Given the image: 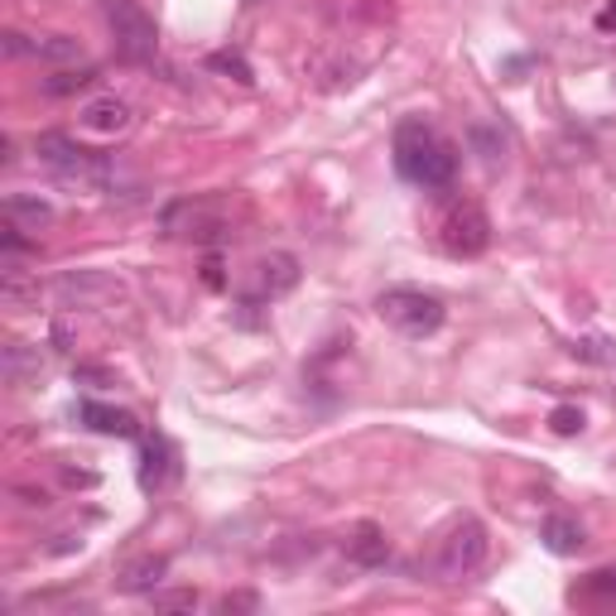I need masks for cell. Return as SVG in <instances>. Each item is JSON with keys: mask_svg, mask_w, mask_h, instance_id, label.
<instances>
[{"mask_svg": "<svg viewBox=\"0 0 616 616\" xmlns=\"http://www.w3.org/2000/svg\"><path fill=\"white\" fill-rule=\"evenodd\" d=\"M391 154H395V174L415 188H449L457 178V144L439 126H429L425 116H409L395 126Z\"/></svg>", "mask_w": 616, "mask_h": 616, "instance_id": "6da1fadb", "label": "cell"}, {"mask_svg": "<svg viewBox=\"0 0 616 616\" xmlns=\"http://www.w3.org/2000/svg\"><path fill=\"white\" fill-rule=\"evenodd\" d=\"M376 313L391 323L395 333H405V337H433L443 328V318H449L443 299L433 294V289H419V284L381 289V294H376Z\"/></svg>", "mask_w": 616, "mask_h": 616, "instance_id": "7a4b0ae2", "label": "cell"}, {"mask_svg": "<svg viewBox=\"0 0 616 616\" xmlns=\"http://www.w3.org/2000/svg\"><path fill=\"white\" fill-rule=\"evenodd\" d=\"M487 525L477 521V515H463V521L449 525V535L439 539V554H433V573H439V583H463V578H473L481 563H487Z\"/></svg>", "mask_w": 616, "mask_h": 616, "instance_id": "3957f363", "label": "cell"}, {"mask_svg": "<svg viewBox=\"0 0 616 616\" xmlns=\"http://www.w3.org/2000/svg\"><path fill=\"white\" fill-rule=\"evenodd\" d=\"M34 154H39V164L54 168L63 184H106V160L82 150L78 140H68L63 130H44V136L34 140Z\"/></svg>", "mask_w": 616, "mask_h": 616, "instance_id": "277c9868", "label": "cell"}, {"mask_svg": "<svg viewBox=\"0 0 616 616\" xmlns=\"http://www.w3.org/2000/svg\"><path fill=\"white\" fill-rule=\"evenodd\" d=\"M439 246L449 251L453 260H473V256H481V251L491 246V217L481 212V202L463 198V202H453V208L443 212Z\"/></svg>", "mask_w": 616, "mask_h": 616, "instance_id": "5b68a950", "label": "cell"}, {"mask_svg": "<svg viewBox=\"0 0 616 616\" xmlns=\"http://www.w3.org/2000/svg\"><path fill=\"white\" fill-rule=\"evenodd\" d=\"M106 24H112V39H116V54L126 63H150L154 48H160V30L154 20L144 15L136 0H106Z\"/></svg>", "mask_w": 616, "mask_h": 616, "instance_id": "8992f818", "label": "cell"}, {"mask_svg": "<svg viewBox=\"0 0 616 616\" xmlns=\"http://www.w3.org/2000/svg\"><path fill=\"white\" fill-rule=\"evenodd\" d=\"M54 299L63 309H96L106 299H120V280H112L106 270H63L54 280Z\"/></svg>", "mask_w": 616, "mask_h": 616, "instance_id": "52a82bcc", "label": "cell"}, {"mask_svg": "<svg viewBox=\"0 0 616 616\" xmlns=\"http://www.w3.org/2000/svg\"><path fill=\"white\" fill-rule=\"evenodd\" d=\"M78 419L92 433H106V439H140V419L130 415V409H116V405H102V400H82Z\"/></svg>", "mask_w": 616, "mask_h": 616, "instance_id": "ba28073f", "label": "cell"}, {"mask_svg": "<svg viewBox=\"0 0 616 616\" xmlns=\"http://www.w3.org/2000/svg\"><path fill=\"white\" fill-rule=\"evenodd\" d=\"M78 120L92 136H120V130H130V102H120V96H92V102H82Z\"/></svg>", "mask_w": 616, "mask_h": 616, "instance_id": "9c48e42d", "label": "cell"}, {"mask_svg": "<svg viewBox=\"0 0 616 616\" xmlns=\"http://www.w3.org/2000/svg\"><path fill=\"white\" fill-rule=\"evenodd\" d=\"M347 559L361 563V569H385V559H391V539H385V530L376 521H361L352 535H347Z\"/></svg>", "mask_w": 616, "mask_h": 616, "instance_id": "30bf717a", "label": "cell"}, {"mask_svg": "<svg viewBox=\"0 0 616 616\" xmlns=\"http://www.w3.org/2000/svg\"><path fill=\"white\" fill-rule=\"evenodd\" d=\"M0 217L24 226V232H39V226L54 222V202L39 198V193H10V198L0 202Z\"/></svg>", "mask_w": 616, "mask_h": 616, "instance_id": "8fae6325", "label": "cell"}, {"mask_svg": "<svg viewBox=\"0 0 616 616\" xmlns=\"http://www.w3.org/2000/svg\"><path fill=\"white\" fill-rule=\"evenodd\" d=\"M168 473H174V449H168L164 433H150L140 449V487L144 491H164Z\"/></svg>", "mask_w": 616, "mask_h": 616, "instance_id": "7c38bea8", "label": "cell"}, {"mask_svg": "<svg viewBox=\"0 0 616 616\" xmlns=\"http://www.w3.org/2000/svg\"><path fill=\"white\" fill-rule=\"evenodd\" d=\"M164 573H168V559H164V554H140L136 563H126V569H120V593L150 597L154 588L164 583Z\"/></svg>", "mask_w": 616, "mask_h": 616, "instance_id": "4fadbf2b", "label": "cell"}, {"mask_svg": "<svg viewBox=\"0 0 616 616\" xmlns=\"http://www.w3.org/2000/svg\"><path fill=\"white\" fill-rule=\"evenodd\" d=\"M0 304L10 313H30L39 309V280L24 275L20 265H0Z\"/></svg>", "mask_w": 616, "mask_h": 616, "instance_id": "5bb4252c", "label": "cell"}, {"mask_svg": "<svg viewBox=\"0 0 616 616\" xmlns=\"http://www.w3.org/2000/svg\"><path fill=\"white\" fill-rule=\"evenodd\" d=\"M299 256H289V251H270V256L260 260V294L265 299H280L289 289L299 284Z\"/></svg>", "mask_w": 616, "mask_h": 616, "instance_id": "9a60e30c", "label": "cell"}, {"mask_svg": "<svg viewBox=\"0 0 616 616\" xmlns=\"http://www.w3.org/2000/svg\"><path fill=\"white\" fill-rule=\"evenodd\" d=\"M39 371H44L39 347H30V342H5V352H0V376H5L10 385L39 381Z\"/></svg>", "mask_w": 616, "mask_h": 616, "instance_id": "2e32d148", "label": "cell"}, {"mask_svg": "<svg viewBox=\"0 0 616 616\" xmlns=\"http://www.w3.org/2000/svg\"><path fill=\"white\" fill-rule=\"evenodd\" d=\"M539 539H545V549L549 554H578L588 545V530L573 521V515H545V525H539Z\"/></svg>", "mask_w": 616, "mask_h": 616, "instance_id": "e0dca14e", "label": "cell"}, {"mask_svg": "<svg viewBox=\"0 0 616 616\" xmlns=\"http://www.w3.org/2000/svg\"><path fill=\"white\" fill-rule=\"evenodd\" d=\"M96 82V68L92 63H82V68H58V72H48V78H39V92L44 96H78V92H88Z\"/></svg>", "mask_w": 616, "mask_h": 616, "instance_id": "ac0fdd59", "label": "cell"}, {"mask_svg": "<svg viewBox=\"0 0 616 616\" xmlns=\"http://www.w3.org/2000/svg\"><path fill=\"white\" fill-rule=\"evenodd\" d=\"M208 68L212 72H226V78L241 82V88H251V82H256V72H251L246 54H236V48H217V54H208Z\"/></svg>", "mask_w": 616, "mask_h": 616, "instance_id": "d6986e66", "label": "cell"}, {"mask_svg": "<svg viewBox=\"0 0 616 616\" xmlns=\"http://www.w3.org/2000/svg\"><path fill=\"white\" fill-rule=\"evenodd\" d=\"M150 602H154V612H193L198 607V593L193 588H154Z\"/></svg>", "mask_w": 616, "mask_h": 616, "instance_id": "ffe728a7", "label": "cell"}, {"mask_svg": "<svg viewBox=\"0 0 616 616\" xmlns=\"http://www.w3.org/2000/svg\"><path fill=\"white\" fill-rule=\"evenodd\" d=\"M588 425V415L578 405H554V415H549V429L559 433V439H573V433H583Z\"/></svg>", "mask_w": 616, "mask_h": 616, "instance_id": "44dd1931", "label": "cell"}, {"mask_svg": "<svg viewBox=\"0 0 616 616\" xmlns=\"http://www.w3.org/2000/svg\"><path fill=\"white\" fill-rule=\"evenodd\" d=\"M467 140H473V150L481 154V160H501V154H505V136H501V130L473 126V130H467Z\"/></svg>", "mask_w": 616, "mask_h": 616, "instance_id": "7402d4cb", "label": "cell"}, {"mask_svg": "<svg viewBox=\"0 0 616 616\" xmlns=\"http://www.w3.org/2000/svg\"><path fill=\"white\" fill-rule=\"evenodd\" d=\"M202 284H208L212 294H222V289H226V265H222V256H217V251H212L208 260H202Z\"/></svg>", "mask_w": 616, "mask_h": 616, "instance_id": "603a6c76", "label": "cell"}, {"mask_svg": "<svg viewBox=\"0 0 616 616\" xmlns=\"http://www.w3.org/2000/svg\"><path fill=\"white\" fill-rule=\"evenodd\" d=\"M256 607H260L256 593H232V597H222V612H256Z\"/></svg>", "mask_w": 616, "mask_h": 616, "instance_id": "cb8c5ba5", "label": "cell"}, {"mask_svg": "<svg viewBox=\"0 0 616 616\" xmlns=\"http://www.w3.org/2000/svg\"><path fill=\"white\" fill-rule=\"evenodd\" d=\"M593 24H597L602 34H616V0H607V5L597 10V20H593Z\"/></svg>", "mask_w": 616, "mask_h": 616, "instance_id": "d4e9b609", "label": "cell"}, {"mask_svg": "<svg viewBox=\"0 0 616 616\" xmlns=\"http://www.w3.org/2000/svg\"><path fill=\"white\" fill-rule=\"evenodd\" d=\"M15 497H24V505H39V511L48 505V491L44 487L39 491H34V487H15Z\"/></svg>", "mask_w": 616, "mask_h": 616, "instance_id": "484cf974", "label": "cell"}, {"mask_svg": "<svg viewBox=\"0 0 616 616\" xmlns=\"http://www.w3.org/2000/svg\"><path fill=\"white\" fill-rule=\"evenodd\" d=\"M246 5H256V0H246Z\"/></svg>", "mask_w": 616, "mask_h": 616, "instance_id": "4316f807", "label": "cell"}]
</instances>
